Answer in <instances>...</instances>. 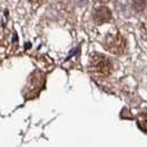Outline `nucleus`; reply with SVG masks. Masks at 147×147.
I'll return each mask as SVG.
<instances>
[{"label":"nucleus","instance_id":"f257e3e1","mask_svg":"<svg viewBox=\"0 0 147 147\" xmlns=\"http://www.w3.org/2000/svg\"><path fill=\"white\" fill-rule=\"evenodd\" d=\"M90 67L93 72L101 75H107L112 70L110 60L102 54H94L90 60Z\"/></svg>","mask_w":147,"mask_h":147},{"label":"nucleus","instance_id":"f03ea898","mask_svg":"<svg viewBox=\"0 0 147 147\" xmlns=\"http://www.w3.org/2000/svg\"><path fill=\"white\" fill-rule=\"evenodd\" d=\"M124 41L119 36H111L106 39L105 48L112 53H121L124 50Z\"/></svg>","mask_w":147,"mask_h":147},{"label":"nucleus","instance_id":"7ed1b4c3","mask_svg":"<svg viewBox=\"0 0 147 147\" xmlns=\"http://www.w3.org/2000/svg\"><path fill=\"white\" fill-rule=\"evenodd\" d=\"M111 17H112L111 11L106 7L97 8V9H95V11L93 13V18H94L96 23H98V24L109 21L111 19Z\"/></svg>","mask_w":147,"mask_h":147},{"label":"nucleus","instance_id":"20e7f679","mask_svg":"<svg viewBox=\"0 0 147 147\" xmlns=\"http://www.w3.org/2000/svg\"><path fill=\"white\" fill-rule=\"evenodd\" d=\"M138 125L140 126V128L147 132V115H140L138 118Z\"/></svg>","mask_w":147,"mask_h":147}]
</instances>
